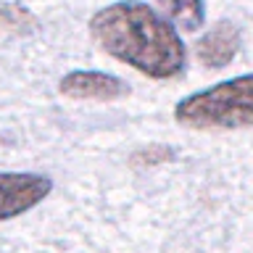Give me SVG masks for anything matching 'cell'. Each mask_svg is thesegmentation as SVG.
Listing matches in <instances>:
<instances>
[{
  "instance_id": "277c9868",
  "label": "cell",
  "mask_w": 253,
  "mask_h": 253,
  "mask_svg": "<svg viewBox=\"0 0 253 253\" xmlns=\"http://www.w3.org/2000/svg\"><path fill=\"white\" fill-rule=\"evenodd\" d=\"M58 92L71 100H98V103H111L122 100L129 95V84L116 74L106 71H90V69H77L61 77Z\"/></svg>"
},
{
  "instance_id": "6da1fadb",
  "label": "cell",
  "mask_w": 253,
  "mask_h": 253,
  "mask_svg": "<svg viewBox=\"0 0 253 253\" xmlns=\"http://www.w3.org/2000/svg\"><path fill=\"white\" fill-rule=\"evenodd\" d=\"M92 42L106 55L148 79H177L187 69V47L177 27L142 0H116L87 21Z\"/></svg>"
},
{
  "instance_id": "5b68a950",
  "label": "cell",
  "mask_w": 253,
  "mask_h": 253,
  "mask_svg": "<svg viewBox=\"0 0 253 253\" xmlns=\"http://www.w3.org/2000/svg\"><path fill=\"white\" fill-rule=\"evenodd\" d=\"M240 42H243V35L237 29V24L221 19L195 42V58L206 69H224L240 53Z\"/></svg>"
},
{
  "instance_id": "52a82bcc",
  "label": "cell",
  "mask_w": 253,
  "mask_h": 253,
  "mask_svg": "<svg viewBox=\"0 0 253 253\" xmlns=\"http://www.w3.org/2000/svg\"><path fill=\"white\" fill-rule=\"evenodd\" d=\"M171 156H174V150L166 148V145H148V148H140L137 153L132 156V164L140 166V169H150V166H156V164L169 161Z\"/></svg>"
},
{
  "instance_id": "8992f818",
  "label": "cell",
  "mask_w": 253,
  "mask_h": 253,
  "mask_svg": "<svg viewBox=\"0 0 253 253\" xmlns=\"http://www.w3.org/2000/svg\"><path fill=\"white\" fill-rule=\"evenodd\" d=\"M158 8L182 32H198L206 24V0H158Z\"/></svg>"
},
{
  "instance_id": "7a4b0ae2",
  "label": "cell",
  "mask_w": 253,
  "mask_h": 253,
  "mask_svg": "<svg viewBox=\"0 0 253 253\" xmlns=\"http://www.w3.org/2000/svg\"><path fill=\"white\" fill-rule=\"evenodd\" d=\"M174 122L195 132L248 129L253 126V74H240L185 95L174 106Z\"/></svg>"
},
{
  "instance_id": "3957f363",
  "label": "cell",
  "mask_w": 253,
  "mask_h": 253,
  "mask_svg": "<svg viewBox=\"0 0 253 253\" xmlns=\"http://www.w3.org/2000/svg\"><path fill=\"white\" fill-rule=\"evenodd\" d=\"M53 190V179L35 171H0V221L21 216L42 203Z\"/></svg>"
}]
</instances>
